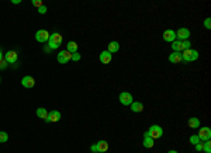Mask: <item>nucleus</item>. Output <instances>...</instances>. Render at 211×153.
<instances>
[{
	"mask_svg": "<svg viewBox=\"0 0 211 153\" xmlns=\"http://www.w3.org/2000/svg\"><path fill=\"white\" fill-rule=\"evenodd\" d=\"M62 44V35L58 32H53L49 35V40H48L47 45L49 46V49H58Z\"/></svg>",
	"mask_w": 211,
	"mask_h": 153,
	"instance_id": "nucleus-1",
	"label": "nucleus"
},
{
	"mask_svg": "<svg viewBox=\"0 0 211 153\" xmlns=\"http://www.w3.org/2000/svg\"><path fill=\"white\" fill-rule=\"evenodd\" d=\"M182 59L184 62H193V60L198 59V52L196 49H184L182 52Z\"/></svg>",
	"mask_w": 211,
	"mask_h": 153,
	"instance_id": "nucleus-2",
	"label": "nucleus"
},
{
	"mask_svg": "<svg viewBox=\"0 0 211 153\" xmlns=\"http://www.w3.org/2000/svg\"><path fill=\"white\" fill-rule=\"evenodd\" d=\"M145 133L149 136V138H152L155 141V139H159L160 136L163 135V129H162V127H159V125H152Z\"/></svg>",
	"mask_w": 211,
	"mask_h": 153,
	"instance_id": "nucleus-3",
	"label": "nucleus"
},
{
	"mask_svg": "<svg viewBox=\"0 0 211 153\" xmlns=\"http://www.w3.org/2000/svg\"><path fill=\"white\" fill-rule=\"evenodd\" d=\"M56 59H58L59 63H68L69 60H72V54H70L69 51H61L58 54V56H56Z\"/></svg>",
	"mask_w": 211,
	"mask_h": 153,
	"instance_id": "nucleus-4",
	"label": "nucleus"
},
{
	"mask_svg": "<svg viewBox=\"0 0 211 153\" xmlns=\"http://www.w3.org/2000/svg\"><path fill=\"white\" fill-rule=\"evenodd\" d=\"M197 136L200 138V141H210V138H211V129L208 127H203L201 129L198 131V133H197Z\"/></svg>",
	"mask_w": 211,
	"mask_h": 153,
	"instance_id": "nucleus-5",
	"label": "nucleus"
},
{
	"mask_svg": "<svg viewBox=\"0 0 211 153\" xmlns=\"http://www.w3.org/2000/svg\"><path fill=\"white\" fill-rule=\"evenodd\" d=\"M49 35L51 34L47 31V30H38V31L35 32V40L38 41V42H48Z\"/></svg>",
	"mask_w": 211,
	"mask_h": 153,
	"instance_id": "nucleus-6",
	"label": "nucleus"
},
{
	"mask_svg": "<svg viewBox=\"0 0 211 153\" xmlns=\"http://www.w3.org/2000/svg\"><path fill=\"white\" fill-rule=\"evenodd\" d=\"M176 38H179V41H187L190 38V30L188 28H180L176 32Z\"/></svg>",
	"mask_w": 211,
	"mask_h": 153,
	"instance_id": "nucleus-7",
	"label": "nucleus"
},
{
	"mask_svg": "<svg viewBox=\"0 0 211 153\" xmlns=\"http://www.w3.org/2000/svg\"><path fill=\"white\" fill-rule=\"evenodd\" d=\"M59 119H61V112L56 110H52L48 112V118L45 119V122L47 124H49V122H58Z\"/></svg>",
	"mask_w": 211,
	"mask_h": 153,
	"instance_id": "nucleus-8",
	"label": "nucleus"
},
{
	"mask_svg": "<svg viewBox=\"0 0 211 153\" xmlns=\"http://www.w3.org/2000/svg\"><path fill=\"white\" fill-rule=\"evenodd\" d=\"M120 103L123 105H131V103H132L131 93H128V91H123V93L120 94Z\"/></svg>",
	"mask_w": 211,
	"mask_h": 153,
	"instance_id": "nucleus-9",
	"label": "nucleus"
},
{
	"mask_svg": "<svg viewBox=\"0 0 211 153\" xmlns=\"http://www.w3.org/2000/svg\"><path fill=\"white\" fill-rule=\"evenodd\" d=\"M21 84L24 86L25 88H31V87L35 86V80H34L33 76H24L21 79Z\"/></svg>",
	"mask_w": 211,
	"mask_h": 153,
	"instance_id": "nucleus-10",
	"label": "nucleus"
},
{
	"mask_svg": "<svg viewBox=\"0 0 211 153\" xmlns=\"http://www.w3.org/2000/svg\"><path fill=\"white\" fill-rule=\"evenodd\" d=\"M163 40H165L166 42H173V41H176V32H174L173 30H166V31L163 32Z\"/></svg>",
	"mask_w": 211,
	"mask_h": 153,
	"instance_id": "nucleus-11",
	"label": "nucleus"
},
{
	"mask_svg": "<svg viewBox=\"0 0 211 153\" xmlns=\"http://www.w3.org/2000/svg\"><path fill=\"white\" fill-rule=\"evenodd\" d=\"M98 59H100V62H101V63H104V65H107V63H110V62H111V59H113V55L110 54L108 51H104V52H101V54H100V56H98Z\"/></svg>",
	"mask_w": 211,
	"mask_h": 153,
	"instance_id": "nucleus-12",
	"label": "nucleus"
},
{
	"mask_svg": "<svg viewBox=\"0 0 211 153\" xmlns=\"http://www.w3.org/2000/svg\"><path fill=\"white\" fill-rule=\"evenodd\" d=\"M4 60H6L7 63H16V60H17V52H16V51H8V52H6Z\"/></svg>",
	"mask_w": 211,
	"mask_h": 153,
	"instance_id": "nucleus-13",
	"label": "nucleus"
},
{
	"mask_svg": "<svg viewBox=\"0 0 211 153\" xmlns=\"http://www.w3.org/2000/svg\"><path fill=\"white\" fill-rule=\"evenodd\" d=\"M169 60H170L172 63H180V62H183L182 54H180V52H173V54L169 55Z\"/></svg>",
	"mask_w": 211,
	"mask_h": 153,
	"instance_id": "nucleus-14",
	"label": "nucleus"
},
{
	"mask_svg": "<svg viewBox=\"0 0 211 153\" xmlns=\"http://www.w3.org/2000/svg\"><path fill=\"white\" fill-rule=\"evenodd\" d=\"M131 111L132 112H142L143 111V104L139 101H132L131 103Z\"/></svg>",
	"mask_w": 211,
	"mask_h": 153,
	"instance_id": "nucleus-15",
	"label": "nucleus"
},
{
	"mask_svg": "<svg viewBox=\"0 0 211 153\" xmlns=\"http://www.w3.org/2000/svg\"><path fill=\"white\" fill-rule=\"evenodd\" d=\"M155 145V141L152 138H149L146 133H143V147H146V149H151V147H153Z\"/></svg>",
	"mask_w": 211,
	"mask_h": 153,
	"instance_id": "nucleus-16",
	"label": "nucleus"
},
{
	"mask_svg": "<svg viewBox=\"0 0 211 153\" xmlns=\"http://www.w3.org/2000/svg\"><path fill=\"white\" fill-rule=\"evenodd\" d=\"M96 146H97V149H98V153H104L108 150V143H107L106 141H98L97 143H96Z\"/></svg>",
	"mask_w": 211,
	"mask_h": 153,
	"instance_id": "nucleus-17",
	"label": "nucleus"
},
{
	"mask_svg": "<svg viewBox=\"0 0 211 153\" xmlns=\"http://www.w3.org/2000/svg\"><path fill=\"white\" fill-rule=\"evenodd\" d=\"M118 49H120V44H118L117 41H111V42L108 44V49H107V51L113 55V54H115V52H118Z\"/></svg>",
	"mask_w": 211,
	"mask_h": 153,
	"instance_id": "nucleus-18",
	"label": "nucleus"
},
{
	"mask_svg": "<svg viewBox=\"0 0 211 153\" xmlns=\"http://www.w3.org/2000/svg\"><path fill=\"white\" fill-rule=\"evenodd\" d=\"M172 49L174 52H183L184 48H183V41H173L172 42Z\"/></svg>",
	"mask_w": 211,
	"mask_h": 153,
	"instance_id": "nucleus-19",
	"label": "nucleus"
},
{
	"mask_svg": "<svg viewBox=\"0 0 211 153\" xmlns=\"http://www.w3.org/2000/svg\"><path fill=\"white\" fill-rule=\"evenodd\" d=\"M78 49H79V46H78V44H76V42H73V41L68 42V48H66V51H69L70 54H75V52H78Z\"/></svg>",
	"mask_w": 211,
	"mask_h": 153,
	"instance_id": "nucleus-20",
	"label": "nucleus"
},
{
	"mask_svg": "<svg viewBox=\"0 0 211 153\" xmlns=\"http://www.w3.org/2000/svg\"><path fill=\"white\" fill-rule=\"evenodd\" d=\"M37 117H39L41 119H44L45 121V119L48 118V111L45 110V108H42V107L38 108V110H37Z\"/></svg>",
	"mask_w": 211,
	"mask_h": 153,
	"instance_id": "nucleus-21",
	"label": "nucleus"
},
{
	"mask_svg": "<svg viewBox=\"0 0 211 153\" xmlns=\"http://www.w3.org/2000/svg\"><path fill=\"white\" fill-rule=\"evenodd\" d=\"M188 127L190 128H198L200 127V119L196 118V117H191V118L188 119Z\"/></svg>",
	"mask_w": 211,
	"mask_h": 153,
	"instance_id": "nucleus-22",
	"label": "nucleus"
},
{
	"mask_svg": "<svg viewBox=\"0 0 211 153\" xmlns=\"http://www.w3.org/2000/svg\"><path fill=\"white\" fill-rule=\"evenodd\" d=\"M203 150H204L205 153H211V142L210 141H205L204 143H203Z\"/></svg>",
	"mask_w": 211,
	"mask_h": 153,
	"instance_id": "nucleus-23",
	"label": "nucleus"
},
{
	"mask_svg": "<svg viewBox=\"0 0 211 153\" xmlns=\"http://www.w3.org/2000/svg\"><path fill=\"white\" fill-rule=\"evenodd\" d=\"M200 142L201 141H200V138L197 135H191L190 136V143L191 145H197V143H200Z\"/></svg>",
	"mask_w": 211,
	"mask_h": 153,
	"instance_id": "nucleus-24",
	"label": "nucleus"
},
{
	"mask_svg": "<svg viewBox=\"0 0 211 153\" xmlns=\"http://www.w3.org/2000/svg\"><path fill=\"white\" fill-rule=\"evenodd\" d=\"M7 139H8L7 132H0V143H4V142H7Z\"/></svg>",
	"mask_w": 211,
	"mask_h": 153,
	"instance_id": "nucleus-25",
	"label": "nucleus"
},
{
	"mask_svg": "<svg viewBox=\"0 0 211 153\" xmlns=\"http://www.w3.org/2000/svg\"><path fill=\"white\" fill-rule=\"evenodd\" d=\"M80 54L79 52H75V54H72V60H75V62H79L80 60Z\"/></svg>",
	"mask_w": 211,
	"mask_h": 153,
	"instance_id": "nucleus-26",
	"label": "nucleus"
},
{
	"mask_svg": "<svg viewBox=\"0 0 211 153\" xmlns=\"http://www.w3.org/2000/svg\"><path fill=\"white\" fill-rule=\"evenodd\" d=\"M47 12H48V9H47V6H45V4H42L41 7H38V13H39V14H45Z\"/></svg>",
	"mask_w": 211,
	"mask_h": 153,
	"instance_id": "nucleus-27",
	"label": "nucleus"
},
{
	"mask_svg": "<svg viewBox=\"0 0 211 153\" xmlns=\"http://www.w3.org/2000/svg\"><path fill=\"white\" fill-rule=\"evenodd\" d=\"M204 27L207 30H210L211 28V18H205V21H204Z\"/></svg>",
	"mask_w": 211,
	"mask_h": 153,
	"instance_id": "nucleus-28",
	"label": "nucleus"
},
{
	"mask_svg": "<svg viewBox=\"0 0 211 153\" xmlns=\"http://www.w3.org/2000/svg\"><path fill=\"white\" fill-rule=\"evenodd\" d=\"M31 3H33V6H35V7H41V6H42V2H41V0H33Z\"/></svg>",
	"mask_w": 211,
	"mask_h": 153,
	"instance_id": "nucleus-29",
	"label": "nucleus"
},
{
	"mask_svg": "<svg viewBox=\"0 0 211 153\" xmlns=\"http://www.w3.org/2000/svg\"><path fill=\"white\" fill-rule=\"evenodd\" d=\"M194 146H196V150H197V152H201V150H203V142H200V143L194 145Z\"/></svg>",
	"mask_w": 211,
	"mask_h": 153,
	"instance_id": "nucleus-30",
	"label": "nucleus"
},
{
	"mask_svg": "<svg viewBox=\"0 0 211 153\" xmlns=\"http://www.w3.org/2000/svg\"><path fill=\"white\" fill-rule=\"evenodd\" d=\"M183 48L190 49V41H183Z\"/></svg>",
	"mask_w": 211,
	"mask_h": 153,
	"instance_id": "nucleus-31",
	"label": "nucleus"
},
{
	"mask_svg": "<svg viewBox=\"0 0 211 153\" xmlns=\"http://www.w3.org/2000/svg\"><path fill=\"white\" fill-rule=\"evenodd\" d=\"M7 68V62H6V60H0V69H6Z\"/></svg>",
	"mask_w": 211,
	"mask_h": 153,
	"instance_id": "nucleus-32",
	"label": "nucleus"
},
{
	"mask_svg": "<svg viewBox=\"0 0 211 153\" xmlns=\"http://www.w3.org/2000/svg\"><path fill=\"white\" fill-rule=\"evenodd\" d=\"M90 150H92L93 153H98V149H97V146H96V143H94V145H92V146H90Z\"/></svg>",
	"mask_w": 211,
	"mask_h": 153,
	"instance_id": "nucleus-33",
	"label": "nucleus"
},
{
	"mask_svg": "<svg viewBox=\"0 0 211 153\" xmlns=\"http://www.w3.org/2000/svg\"><path fill=\"white\" fill-rule=\"evenodd\" d=\"M49 51H51V49H49V46H48V45H45V46H44V52H45V54H49Z\"/></svg>",
	"mask_w": 211,
	"mask_h": 153,
	"instance_id": "nucleus-34",
	"label": "nucleus"
},
{
	"mask_svg": "<svg viewBox=\"0 0 211 153\" xmlns=\"http://www.w3.org/2000/svg\"><path fill=\"white\" fill-rule=\"evenodd\" d=\"M11 3H13V4H18V3H20V0H13Z\"/></svg>",
	"mask_w": 211,
	"mask_h": 153,
	"instance_id": "nucleus-35",
	"label": "nucleus"
},
{
	"mask_svg": "<svg viewBox=\"0 0 211 153\" xmlns=\"http://www.w3.org/2000/svg\"><path fill=\"white\" fill-rule=\"evenodd\" d=\"M168 153H177V152H176V150H169Z\"/></svg>",
	"mask_w": 211,
	"mask_h": 153,
	"instance_id": "nucleus-36",
	"label": "nucleus"
},
{
	"mask_svg": "<svg viewBox=\"0 0 211 153\" xmlns=\"http://www.w3.org/2000/svg\"><path fill=\"white\" fill-rule=\"evenodd\" d=\"M3 59V54H2V51H0V60Z\"/></svg>",
	"mask_w": 211,
	"mask_h": 153,
	"instance_id": "nucleus-37",
	"label": "nucleus"
},
{
	"mask_svg": "<svg viewBox=\"0 0 211 153\" xmlns=\"http://www.w3.org/2000/svg\"><path fill=\"white\" fill-rule=\"evenodd\" d=\"M0 80H2V79H0Z\"/></svg>",
	"mask_w": 211,
	"mask_h": 153,
	"instance_id": "nucleus-38",
	"label": "nucleus"
}]
</instances>
